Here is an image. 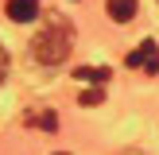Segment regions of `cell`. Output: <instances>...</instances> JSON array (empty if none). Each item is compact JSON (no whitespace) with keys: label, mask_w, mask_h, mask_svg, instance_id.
<instances>
[{"label":"cell","mask_w":159,"mask_h":155,"mask_svg":"<svg viewBox=\"0 0 159 155\" xmlns=\"http://www.w3.org/2000/svg\"><path fill=\"white\" fill-rule=\"evenodd\" d=\"M70 51H74V27H70V20H62V16H51V20L39 27V35L31 39V54H35V62H43V66H58L62 58H70Z\"/></svg>","instance_id":"1"},{"label":"cell","mask_w":159,"mask_h":155,"mask_svg":"<svg viewBox=\"0 0 159 155\" xmlns=\"http://www.w3.org/2000/svg\"><path fill=\"white\" fill-rule=\"evenodd\" d=\"M124 66L128 70H148V74H159V46L148 39V43H140L136 51L124 58Z\"/></svg>","instance_id":"2"},{"label":"cell","mask_w":159,"mask_h":155,"mask_svg":"<svg viewBox=\"0 0 159 155\" xmlns=\"http://www.w3.org/2000/svg\"><path fill=\"white\" fill-rule=\"evenodd\" d=\"M4 12H8V20H16V23H31L39 16V0H8Z\"/></svg>","instance_id":"3"},{"label":"cell","mask_w":159,"mask_h":155,"mask_svg":"<svg viewBox=\"0 0 159 155\" xmlns=\"http://www.w3.org/2000/svg\"><path fill=\"white\" fill-rule=\"evenodd\" d=\"M109 20H116V23H128V20H136V0H109Z\"/></svg>","instance_id":"4"},{"label":"cell","mask_w":159,"mask_h":155,"mask_svg":"<svg viewBox=\"0 0 159 155\" xmlns=\"http://www.w3.org/2000/svg\"><path fill=\"white\" fill-rule=\"evenodd\" d=\"M23 124H31V128H43V132H54V128H58V116H54L51 108H31V113L23 116Z\"/></svg>","instance_id":"5"},{"label":"cell","mask_w":159,"mask_h":155,"mask_svg":"<svg viewBox=\"0 0 159 155\" xmlns=\"http://www.w3.org/2000/svg\"><path fill=\"white\" fill-rule=\"evenodd\" d=\"M74 78H82V82H93V85H101V82L109 78V70H105V66H82Z\"/></svg>","instance_id":"6"},{"label":"cell","mask_w":159,"mask_h":155,"mask_svg":"<svg viewBox=\"0 0 159 155\" xmlns=\"http://www.w3.org/2000/svg\"><path fill=\"white\" fill-rule=\"evenodd\" d=\"M97 101H101V89H85L82 93V105H97Z\"/></svg>","instance_id":"7"},{"label":"cell","mask_w":159,"mask_h":155,"mask_svg":"<svg viewBox=\"0 0 159 155\" xmlns=\"http://www.w3.org/2000/svg\"><path fill=\"white\" fill-rule=\"evenodd\" d=\"M4 78H8V51L0 46V82H4Z\"/></svg>","instance_id":"8"},{"label":"cell","mask_w":159,"mask_h":155,"mask_svg":"<svg viewBox=\"0 0 159 155\" xmlns=\"http://www.w3.org/2000/svg\"><path fill=\"white\" fill-rule=\"evenodd\" d=\"M54 155H66V151H54Z\"/></svg>","instance_id":"9"}]
</instances>
